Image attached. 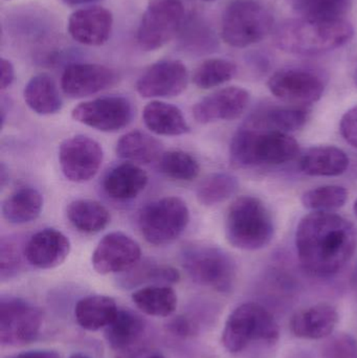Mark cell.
I'll return each mask as SVG.
<instances>
[{
    "label": "cell",
    "mask_w": 357,
    "mask_h": 358,
    "mask_svg": "<svg viewBox=\"0 0 357 358\" xmlns=\"http://www.w3.org/2000/svg\"><path fill=\"white\" fill-rule=\"evenodd\" d=\"M168 329L172 334L180 338H188L194 334V326L184 317H174L168 325Z\"/></svg>",
    "instance_id": "41"
},
{
    "label": "cell",
    "mask_w": 357,
    "mask_h": 358,
    "mask_svg": "<svg viewBox=\"0 0 357 358\" xmlns=\"http://www.w3.org/2000/svg\"><path fill=\"white\" fill-rule=\"evenodd\" d=\"M124 282L133 286L140 283L174 284L180 281V273L167 265L153 262H140L128 271Z\"/></svg>",
    "instance_id": "37"
},
{
    "label": "cell",
    "mask_w": 357,
    "mask_h": 358,
    "mask_svg": "<svg viewBox=\"0 0 357 358\" xmlns=\"http://www.w3.org/2000/svg\"><path fill=\"white\" fill-rule=\"evenodd\" d=\"M308 115L307 108L303 106H270L254 113L245 124L263 131L289 134L304 127Z\"/></svg>",
    "instance_id": "22"
},
{
    "label": "cell",
    "mask_w": 357,
    "mask_h": 358,
    "mask_svg": "<svg viewBox=\"0 0 357 358\" xmlns=\"http://www.w3.org/2000/svg\"><path fill=\"white\" fill-rule=\"evenodd\" d=\"M0 69H1V79H0V88L1 90H6V88L12 85L15 79V69L12 62L6 59L1 58L0 62Z\"/></svg>",
    "instance_id": "42"
},
{
    "label": "cell",
    "mask_w": 357,
    "mask_h": 358,
    "mask_svg": "<svg viewBox=\"0 0 357 358\" xmlns=\"http://www.w3.org/2000/svg\"><path fill=\"white\" fill-rule=\"evenodd\" d=\"M189 73L177 60H163L151 65L136 82V92L146 99L173 98L186 90Z\"/></svg>",
    "instance_id": "15"
},
{
    "label": "cell",
    "mask_w": 357,
    "mask_h": 358,
    "mask_svg": "<svg viewBox=\"0 0 357 358\" xmlns=\"http://www.w3.org/2000/svg\"><path fill=\"white\" fill-rule=\"evenodd\" d=\"M347 189L341 185H328L305 192L302 203L312 212H333L345 206Z\"/></svg>",
    "instance_id": "35"
},
{
    "label": "cell",
    "mask_w": 357,
    "mask_h": 358,
    "mask_svg": "<svg viewBox=\"0 0 357 358\" xmlns=\"http://www.w3.org/2000/svg\"><path fill=\"white\" fill-rule=\"evenodd\" d=\"M22 266L21 250L12 239H2L0 243V273L1 280L16 277Z\"/></svg>",
    "instance_id": "38"
},
{
    "label": "cell",
    "mask_w": 357,
    "mask_h": 358,
    "mask_svg": "<svg viewBox=\"0 0 357 358\" xmlns=\"http://www.w3.org/2000/svg\"><path fill=\"white\" fill-rule=\"evenodd\" d=\"M354 213H356V215L357 216V199L356 200V202H354Z\"/></svg>",
    "instance_id": "48"
},
{
    "label": "cell",
    "mask_w": 357,
    "mask_h": 358,
    "mask_svg": "<svg viewBox=\"0 0 357 358\" xmlns=\"http://www.w3.org/2000/svg\"><path fill=\"white\" fill-rule=\"evenodd\" d=\"M299 151V144L289 134L263 131L243 124L231 142V163L236 168L282 165L293 161Z\"/></svg>",
    "instance_id": "3"
},
{
    "label": "cell",
    "mask_w": 357,
    "mask_h": 358,
    "mask_svg": "<svg viewBox=\"0 0 357 358\" xmlns=\"http://www.w3.org/2000/svg\"><path fill=\"white\" fill-rule=\"evenodd\" d=\"M268 86L279 100L303 107L318 102L325 90L320 76L303 69H280L270 78Z\"/></svg>",
    "instance_id": "13"
},
{
    "label": "cell",
    "mask_w": 357,
    "mask_h": 358,
    "mask_svg": "<svg viewBox=\"0 0 357 358\" xmlns=\"http://www.w3.org/2000/svg\"><path fill=\"white\" fill-rule=\"evenodd\" d=\"M182 0H151L138 29V43L145 52L159 50L171 41L184 20Z\"/></svg>",
    "instance_id": "9"
},
{
    "label": "cell",
    "mask_w": 357,
    "mask_h": 358,
    "mask_svg": "<svg viewBox=\"0 0 357 358\" xmlns=\"http://www.w3.org/2000/svg\"><path fill=\"white\" fill-rule=\"evenodd\" d=\"M140 244L126 234L113 231L99 242L92 254L94 271L100 275L126 273L140 261Z\"/></svg>",
    "instance_id": "14"
},
{
    "label": "cell",
    "mask_w": 357,
    "mask_h": 358,
    "mask_svg": "<svg viewBox=\"0 0 357 358\" xmlns=\"http://www.w3.org/2000/svg\"><path fill=\"white\" fill-rule=\"evenodd\" d=\"M182 263L191 279L219 292L232 290L236 280V264L221 248L193 244L182 252Z\"/></svg>",
    "instance_id": "7"
},
{
    "label": "cell",
    "mask_w": 357,
    "mask_h": 358,
    "mask_svg": "<svg viewBox=\"0 0 357 358\" xmlns=\"http://www.w3.org/2000/svg\"><path fill=\"white\" fill-rule=\"evenodd\" d=\"M345 151L335 146H318L308 149L300 161L302 172L309 176H339L349 167Z\"/></svg>",
    "instance_id": "25"
},
{
    "label": "cell",
    "mask_w": 357,
    "mask_h": 358,
    "mask_svg": "<svg viewBox=\"0 0 357 358\" xmlns=\"http://www.w3.org/2000/svg\"><path fill=\"white\" fill-rule=\"evenodd\" d=\"M203 1H214V0H203Z\"/></svg>",
    "instance_id": "49"
},
{
    "label": "cell",
    "mask_w": 357,
    "mask_h": 358,
    "mask_svg": "<svg viewBox=\"0 0 357 358\" xmlns=\"http://www.w3.org/2000/svg\"><path fill=\"white\" fill-rule=\"evenodd\" d=\"M62 1L69 6H78V4L89 3V2L96 1V0H62Z\"/></svg>",
    "instance_id": "45"
},
{
    "label": "cell",
    "mask_w": 357,
    "mask_h": 358,
    "mask_svg": "<svg viewBox=\"0 0 357 358\" xmlns=\"http://www.w3.org/2000/svg\"><path fill=\"white\" fill-rule=\"evenodd\" d=\"M339 322L337 309L326 303L302 309L291 320L293 336L307 340H321L333 334Z\"/></svg>",
    "instance_id": "21"
},
{
    "label": "cell",
    "mask_w": 357,
    "mask_h": 358,
    "mask_svg": "<svg viewBox=\"0 0 357 358\" xmlns=\"http://www.w3.org/2000/svg\"><path fill=\"white\" fill-rule=\"evenodd\" d=\"M113 25L110 10L90 6L75 10L68 19V33L75 41L88 46H100L108 41Z\"/></svg>",
    "instance_id": "18"
},
{
    "label": "cell",
    "mask_w": 357,
    "mask_h": 358,
    "mask_svg": "<svg viewBox=\"0 0 357 358\" xmlns=\"http://www.w3.org/2000/svg\"><path fill=\"white\" fill-rule=\"evenodd\" d=\"M249 94L245 88L231 86L201 99L193 107V117L199 124L217 121H234L245 113Z\"/></svg>",
    "instance_id": "17"
},
{
    "label": "cell",
    "mask_w": 357,
    "mask_h": 358,
    "mask_svg": "<svg viewBox=\"0 0 357 358\" xmlns=\"http://www.w3.org/2000/svg\"><path fill=\"white\" fill-rule=\"evenodd\" d=\"M69 358H92L87 357V355H83V353H75V355H71Z\"/></svg>",
    "instance_id": "46"
},
{
    "label": "cell",
    "mask_w": 357,
    "mask_h": 358,
    "mask_svg": "<svg viewBox=\"0 0 357 358\" xmlns=\"http://www.w3.org/2000/svg\"><path fill=\"white\" fill-rule=\"evenodd\" d=\"M159 169L168 178L191 181L199 176L201 167L194 157L180 150L163 152L159 161Z\"/></svg>",
    "instance_id": "36"
},
{
    "label": "cell",
    "mask_w": 357,
    "mask_h": 358,
    "mask_svg": "<svg viewBox=\"0 0 357 358\" xmlns=\"http://www.w3.org/2000/svg\"><path fill=\"white\" fill-rule=\"evenodd\" d=\"M272 25V13L259 2L234 0L222 16V39L233 48H247L264 39Z\"/></svg>",
    "instance_id": "6"
},
{
    "label": "cell",
    "mask_w": 357,
    "mask_h": 358,
    "mask_svg": "<svg viewBox=\"0 0 357 358\" xmlns=\"http://www.w3.org/2000/svg\"><path fill=\"white\" fill-rule=\"evenodd\" d=\"M354 37V27L346 19L316 20L299 18L277 27L275 41L284 52L314 56L337 50Z\"/></svg>",
    "instance_id": "2"
},
{
    "label": "cell",
    "mask_w": 357,
    "mask_h": 358,
    "mask_svg": "<svg viewBox=\"0 0 357 358\" xmlns=\"http://www.w3.org/2000/svg\"><path fill=\"white\" fill-rule=\"evenodd\" d=\"M103 157L101 145L85 136L66 138L59 148L63 176L73 182H85L94 178L102 166Z\"/></svg>",
    "instance_id": "12"
},
{
    "label": "cell",
    "mask_w": 357,
    "mask_h": 358,
    "mask_svg": "<svg viewBox=\"0 0 357 358\" xmlns=\"http://www.w3.org/2000/svg\"><path fill=\"white\" fill-rule=\"evenodd\" d=\"M340 130L346 142L357 148V106L349 109L343 115L340 124Z\"/></svg>",
    "instance_id": "40"
},
{
    "label": "cell",
    "mask_w": 357,
    "mask_h": 358,
    "mask_svg": "<svg viewBox=\"0 0 357 358\" xmlns=\"http://www.w3.org/2000/svg\"><path fill=\"white\" fill-rule=\"evenodd\" d=\"M351 4V0H293V8L302 18L316 20H341Z\"/></svg>",
    "instance_id": "33"
},
{
    "label": "cell",
    "mask_w": 357,
    "mask_h": 358,
    "mask_svg": "<svg viewBox=\"0 0 357 358\" xmlns=\"http://www.w3.org/2000/svg\"><path fill=\"white\" fill-rule=\"evenodd\" d=\"M279 336L278 323L270 311L256 303H245L226 320L221 342L228 352L239 353L251 343L275 344Z\"/></svg>",
    "instance_id": "5"
},
{
    "label": "cell",
    "mask_w": 357,
    "mask_h": 358,
    "mask_svg": "<svg viewBox=\"0 0 357 358\" xmlns=\"http://www.w3.org/2000/svg\"><path fill=\"white\" fill-rule=\"evenodd\" d=\"M356 227L333 212H312L300 221L296 248L302 267L316 277L339 273L356 250Z\"/></svg>",
    "instance_id": "1"
},
{
    "label": "cell",
    "mask_w": 357,
    "mask_h": 358,
    "mask_svg": "<svg viewBox=\"0 0 357 358\" xmlns=\"http://www.w3.org/2000/svg\"><path fill=\"white\" fill-rule=\"evenodd\" d=\"M238 189V179L232 174L214 173L201 181L196 197L201 206H214L230 199Z\"/></svg>",
    "instance_id": "32"
},
{
    "label": "cell",
    "mask_w": 357,
    "mask_h": 358,
    "mask_svg": "<svg viewBox=\"0 0 357 358\" xmlns=\"http://www.w3.org/2000/svg\"><path fill=\"white\" fill-rule=\"evenodd\" d=\"M237 73V66L226 59L213 58L203 61L193 76L195 85L201 90H211L231 81Z\"/></svg>",
    "instance_id": "34"
},
{
    "label": "cell",
    "mask_w": 357,
    "mask_h": 358,
    "mask_svg": "<svg viewBox=\"0 0 357 358\" xmlns=\"http://www.w3.org/2000/svg\"><path fill=\"white\" fill-rule=\"evenodd\" d=\"M132 301L145 315L170 317L177 307V294L168 285H151L132 294Z\"/></svg>",
    "instance_id": "31"
},
{
    "label": "cell",
    "mask_w": 357,
    "mask_h": 358,
    "mask_svg": "<svg viewBox=\"0 0 357 358\" xmlns=\"http://www.w3.org/2000/svg\"><path fill=\"white\" fill-rule=\"evenodd\" d=\"M66 216L71 224L83 234L100 233L110 222V213L96 200L77 199L66 208Z\"/></svg>",
    "instance_id": "30"
},
{
    "label": "cell",
    "mask_w": 357,
    "mask_h": 358,
    "mask_svg": "<svg viewBox=\"0 0 357 358\" xmlns=\"http://www.w3.org/2000/svg\"><path fill=\"white\" fill-rule=\"evenodd\" d=\"M148 185V176L136 164L113 167L103 180L105 193L115 200L128 201L138 197Z\"/></svg>",
    "instance_id": "23"
},
{
    "label": "cell",
    "mask_w": 357,
    "mask_h": 358,
    "mask_svg": "<svg viewBox=\"0 0 357 358\" xmlns=\"http://www.w3.org/2000/svg\"><path fill=\"white\" fill-rule=\"evenodd\" d=\"M117 313V303L106 296H86L81 299L75 307L77 323L87 331H98L106 328Z\"/></svg>",
    "instance_id": "29"
},
{
    "label": "cell",
    "mask_w": 357,
    "mask_h": 358,
    "mask_svg": "<svg viewBox=\"0 0 357 358\" xmlns=\"http://www.w3.org/2000/svg\"><path fill=\"white\" fill-rule=\"evenodd\" d=\"M71 252L68 237L54 229H45L31 236L23 255L29 264L39 269L60 266Z\"/></svg>",
    "instance_id": "19"
},
{
    "label": "cell",
    "mask_w": 357,
    "mask_h": 358,
    "mask_svg": "<svg viewBox=\"0 0 357 358\" xmlns=\"http://www.w3.org/2000/svg\"><path fill=\"white\" fill-rule=\"evenodd\" d=\"M10 358H61L60 355L52 350H35L20 353Z\"/></svg>",
    "instance_id": "43"
},
{
    "label": "cell",
    "mask_w": 357,
    "mask_h": 358,
    "mask_svg": "<svg viewBox=\"0 0 357 358\" xmlns=\"http://www.w3.org/2000/svg\"><path fill=\"white\" fill-rule=\"evenodd\" d=\"M42 208L43 198L39 191L31 187H21L4 200L2 215L12 224H27L40 216Z\"/></svg>",
    "instance_id": "28"
},
{
    "label": "cell",
    "mask_w": 357,
    "mask_h": 358,
    "mask_svg": "<svg viewBox=\"0 0 357 358\" xmlns=\"http://www.w3.org/2000/svg\"><path fill=\"white\" fill-rule=\"evenodd\" d=\"M275 224L265 204L254 196H240L231 204L226 219V237L233 248L258 250L274 239Z\"/></svg>",
    "instance_id": "4"
},
{
    "label": "cell",
    "mask_w": 357,
    "mask_h": 358,
    "mask_svg": "<svg viewBox=\"0 0 357 358\" xmlns=\"http://www.w3.org/2000/svg\"><path fill=\"white\" fill-rule=\"evenodd\" d=\"M117 157L132 164L149 165L161 159L163 146L157 138L146 132L134 130L124 134L115 147Z\"/></svg>",
    "instance_id": "27"
},
{
    "label": "cell",
    "mask_w": 357,
    "mask_h": 358,
    "mask_svg": "<svg viewBox=\"0 0 357 358\" xmlns=\"http://www.w3.org/2000/svg\"><path fill=\"white\" fill-rule=\"evenodd\" d=\"M8 178H10V176H8V168H6V166L4 165L3 163H1V166H0V183H1L2 187L10 180Z\"/></svg>",
    "instance_id": "44"
},
{
    "label": "cell",
    "mask_w": 357,
    "mask_h": 358,
    "mask_svg": "<svg viewBox=\"0 0 357 358\" xmlns=\"http://www.w3.org/2000/svg\"><path fill=\"white\" fill-rule=\"evenodd\" d=\"M43 324V313L27 301H0V343L2 346H24L36 341Z\"/></svg>",
    "instance_id": "10"
},
{
    "label": "cell",
    "mask_w": 357,
    "mask_h": 358,
    "mask_svg": "<svg viewBox=\"0 0 357 358\" xmlns=\"http://www.w3.org/2000/svg\"><path fill=\"white\" fill-rule=\"evenodd\" d=\"M322 358H357V342L349 334H339L325 342Z\"/></svg>",
    "instance_id": "39"
},
{
    "label": "cell",
    "mask_w": 357,
    "mask_h": 358,
    "mask_svg": "<svg viewBox=\"0 0 357 358\" xmlns=\"http://www.w3.org/2000/svg\"><path fill=\"white\" fill-rule=\"evenodd\" d=\"M71 117L78 123L110 134L131 123L133 108L123 96H103L78 105L71 111Z\"/></svg>",
    "instance_id": "11"
},
{
    "label": "cell",
    "mask_w": 357,
    "mask_h": 358,
    "mask_svg": "<svg viewBox=\"0 0 357 358\" xmlns=\"http://www.w3.org/2000/svg\"><path fill=\"white\" fill-rule=\"evenodd\" d=\"M190 221V210L180 197L169 196L147 204L138 216V227L148 243L167 245L182 236Z\"/></svg>",
    "instance_id": "8"
},
{
    "label": "cell",
    "mask_w": 357,
    "mask_h": 358,
    "mask_svg": "<svg viewBox=\"0 0 357 358\" xmlns=\"http://www.w3.org/2000/svg\"><path fill=\"white\" fill-rule=\"evenodd\" d=\"M143 120L146 127L157 136H180L191 131L182 110L161 101L148 103L143 111Z\"/></svg>",
    "instance_id": "24"
},
{
    "label": "cell",
    "mask_w": 357,
    "mask_h": 358,
    "mask_svg": "<svg viewBox=\"0 0 357 358\" xmlns=\"http://www.w3.org/2000/svg\"><path fill=\"white\" fill-rule=\"evenodd\" d=\"M117 81V73L104 65L75 63L65 69L61 88L68 98L83 99L112 87Z\"/></svg>",
    "instance_id": "16"
},
{
    "label": "cell",
    "mask_w": 357,
    "mask_h": 358,
    "mask_svg": "<svg viewBox=\"0 0 357 358\" xmlns=\"http://www.w3.org/2000/svg\"><path fill=\"white\" fill-rule=\"evenodd\" d=\"M149 358H166L165 357H163L161 355H152V357H150Z\"/></svg>",
    "instance_id": "47"
},
{
    "label": "cell",
    "mask_w": 357,
    "mask_h": 358,
    "mask_svg": "<svg viewBox=\"0 0 357 358\" xmlns=\"http://www.w3.org/2000/svg\"><path fill=\"white\" fill-rule=\"evenodd\" d=\"M146 334V322L130 310H119L105 328V338L111 349L126 358L140 348Z\"/></svg>",
    "instance_id": "20"
},
{
    "label": "cell",
    "mask_w": 357,
    "mask_h": 358,
    "mask_svg": "<svg viewBox=\"0 0 357 358\" xmlns=\"http://www.w3.org/2000/svg\"><path fill=\"white\" fill-rule=\"evenodd\" d=\"M23 98L29 109L40 115H56L63 106L56 82L46 73L34 76L27 82Z\"/></svg>",
    "instance_id": "26"
}]
</instances>
